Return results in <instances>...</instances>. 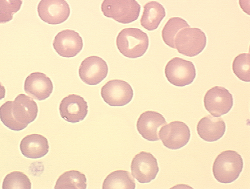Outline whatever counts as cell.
<instances>
[{
	"instance_id": "6da1fadb",
	"label": "cell",
	"mask_w": 250,
	"mask_h": 189,
	"mask_svg": "<svg viewBox=\"0 0 250 189\" xmlns=\"http://www.w3.org/2000/svg\"><path fill=\"white\" fill-rule=\"evenodd\" d=\"M38 105L25 94H19L14 101H7L0 107V120L7 128L23 130L36 119Z\"/></svg>"
},
{
	"instance_id": "7a4b0ae2",
	"label": "cell",
	"mask_w": 250,
	"mask_h": 189,
	"mask_svg": "<svg viewBox=\"0 0 250 189\" xmlns=\"http://www.w3.org/2000/svg\"><path fill=\"white\" fill-rule=\"evenodd\" d=\"M149 40L147 33L138 28H125L116 38V45L120 53L129 59L142 57L149 48Z\"/></svg>"
},
{
	"instance_id": "3957f363",
	"label": "cell",
	"mask_w": 250,
	"mask_h": 189,
	"mask_svg": "<svg viewBox=\"0 0 250 189\" xmlns=\"http://www.w3.org/2000/svg\"><path fill=\"white\" fill-rule=\"evenodd\" d=\"M243 168L242 156L236 151L228 150L216 157L212 167L213 175L218 182L228 184L238 179Z\"/></svg>"
},
{
	"instance_id": "277c9868",
	"label": "cell",
	"mask_w": 250,
	"mask_h": 189,
	"mask_svg": "<svg viewBox=\"0 0 250 189\" xmlns=\"http://www.w3.org/2000/svg\"><path fill=\"white\" fill-rule=\"evenodd\" d=\"M101 10L106 18L127 24L138 19L141 5L136 0H104Z\"/></svg>"
},
{
	"instance_id": "5b68a950",
	"label": "cell",
	"mask_w": 250,
	"mask_h": 189,
	"mask_svg": "<svg viewBox=\"0 0 250 189\" xmlns=\"http://www.w3.org/2000/svg\"><path fill=\"white\" fill-rule=\"evenodd\" d=\"M206 34L201 29L186 27L175 37V49L185 56L193 57L199 55L206 47Z\"/></svg>"
},
{
	"instance_id": "8992f818",
	"label": "cell",
	"mask_w": 250,
	"mask_h": 189,
	"mask_svg": "<svg viewBox=\"0 0 250 189\" xmlns=\"http://www.w3.org/2000/svg\"><path fill=\"white\" fill-rule=\"evenodd\" d=\"M168 82L175 86L191 84L196 76L195 66L191 61L175 57L168 61L165 69Z\"/></svg>"
},
{
	"instance_id": "52a82bcc",
	"label": "cell",
	"mask_w": 250,
	"mask_h": 189,
	"mask_svg": "<svg viewBox=\"0 0 250 189\" xmlns=\"http://www.w3.org/2000/svg\"><path fill=\"white\" fill-rule=\"evenodd\" d=\"M101 96L112 107H122L132 101L133 90L130 84L122 80H112L101 89Z\"/></svg>"
},
{
	"instance_id": "ba28073f",
	"label": "cell",
	"mask_w": 250,
	"mask_h": 189,
	"mask_svg": "<svg viewBox=\"0 0 250 189\" xmlns=\"http://www.w3.org/2000/svg\"><path fill=\"white\" fill-rule=\"evenodd\" d=\"M159 136L165 147L169 149H179L189 142L190 131L184 122L175 121L163 126Z\"/></svg>"
},
{
	"instance_id": "9c48e42d",
	"label": "cell",
	"mask_w": 250,
	"mask_h": 189,
	"mask_svg": "<svg viewBox=\"0 0 250 189\" xmlns=\"http://www.w3.org/2000/svg\"><path fill=\"white\" fill-rule=\"evenodd\" d=\"M204 105L212 116L220 117L231 110L234 105V98L227 88L214 86L205 94Z\"/></svg>"
},
{
	"instance_id": "30bf717a",
	"label": "cell",
	"mask_w": 250,
	"mask_h": 189,
	"mask_svg": "<svg viewBox=\"0 0 250 189\" xmlns=\"http://www.w3.org/2000/svg\"><path fill=\"white\" fill-rule=\"evenodd\" d=\"M133 177L140 183H149L156 178L159 171L157 159L151 153L142 151L131 161Z\"/></svg>"
},
{
	"instance_id": "8fae6325",
	"label": "cell",
	"mask_w": 250,
	"mask_h": 189,
	"mask_svg": "<svg viewBox=\"0 0 250 189\" xmlns=\"http://www.w3.org/2000/svg\"><path fill=\"white\" fill-rule=\"evenodd\" d=\"M38 12L40 19L44 23L58 25L68 20L70 9L65 0H42Z\"/></svg>"
},
{
	"instance_id": "7c38bea8",
	"label": "cell",
	"mask_w": 250,
	"mask_h": 189,
	"mask_svg": "<svg viewBox=\"0 0 250 189\" xmlns=\"http://www.w3.org/2000/svg\"><path fill=\"white\" fill-rule=\"evenodd\" d=\"M79 74L83 82L90 86H96L108 76V64L101 57L90 56L81 63Z\"/></svg>"
},
{
	"instance_id": "4fadbf2b",
	"label": "cell",
	"mask_w": 250,
	"mask_h": 189,
	"mask_svg": "<svg viewBox=\"0 0 250 189\" xmlns=\"http://www.w3.org/2000/svg\"><path fill=\"white\" fill-rule=\"evenodd\" d=\"M59 112L61 118L65 121L72 124L79 123L88 115V104L82 96L70 94L61 101Z\"/></svg>"
},
{
	"instance_id": "5bb4252c",
	"label": "cell",
	"mask_w": 250,
	"mask_h": 189,
	"mask_svg": "<svg viewBox=\"0 0 250 189\" xmlns=\"http://www.w3.org/2000/svg\"><path fill=\"white\" fill-rule=\"evenodd\" d=\"M53 45L60 56L73 58L82 51L83 38L77 31L66 29L56 35Z\"/></svg>"
},
{
	"instance_id": "9a60e30c",
	"label": "cell",
	"mask_w": 250,
	"mask_h": 189,
	"mask_svg": "<svg viewBox=\"0 0 250 189\" xmlns=\"http://www.w3.org/2000/svg\"><path fill=\"white\" fill-rule=\"evenodd\" d=\"M167 122L163 115L156 112H146L141 114L137 122L139 133L146 140H159V133Z\"/></svg>"
},
{
	"instance_id": "2e32d148",
	"label": "cell",
	"mask_w": 250,
	"mask_h": 189,
	"mask_svg": "<svg viewBox=\"0 0 250 189\" xmlns=\"http://www.w3.org/2000/svg\"><path fill=\"white\" fill-rule=\"evenodd\" d=\"M24 90L33 99L42 101L51 95L53 91V82L44 73L35 72L25 79Z\"/></svg>"
},
{
	"instance_id": "e0dca14e",
	"label": "cell",
	"mask_w": 250,
	"mask_h": 189,
	"mask_svg": "<svg viewBox=\"0 0 250 189\" xmlns=\"http://www.w3.org/2000/svg\"><path fill=\"white\" fill-rule=\"evenodd\" d=\"M226 129L225 122L222 118L211 115L202 118L196 127L200 138L208 142L219 140L225 135Z\"/></svg>"
},
{
	"instance_id": "ac0fdd59",
	"label": "cell",
	"mask_w": 250,
	"mask_h": 189,
	"mask_svg": "<svg viewBox=\"0 0 250 189\" xmlns=\"http://www.w3.org/2000/svg\"><path fill=\"white\" fill-rule=\"evenodd\" d=\"M20 150L27 158L37 159L45 156L49 151V142L42 135H29L21 140Z\"/></svg>"
},
{
	"instance_id": "d6986e66",
	"label": "cell",
	"mask_w": 250,
	"mask_h": 189,
	"mask_svg": "<svg viewBox=\"0 0 250 189\" xmlns=\"http://www.w3.org/2000/svg\"><path fill=\"white\" fill-rule=\"evenodd\" d=\"M166 16V10L161 3L157 1H150L144 6L141 25L148 31L155 30Z\"/></svg>"
},
{
	"instance_id": "ffe728a7",
	"label": "cell",
	"mask_w": 250,
	"mask_h": 189,
	"mask_svg": "<svg viewBox=\"0 0 250 189\" xmlns=\"http://www.w3.org/2000/svg\"><path fill=\"white\" fill-rule=\"evenodd\" d=\"M103 189H135L136 183L127 170H118L109 174L104 181Z\"/></svg>"
},
{
	"instance_id": "44dd1931",
	"label": "cell",
	"mask_w": 250,
	"mask_h": 189,
	"mask_svg": "<svg viewBox=\"0 0 250 189\" xmlns=\"http://www.w3.org/2000/svg\"><path fill=\"white\" fill-rule=\"evenodd\" d=\"M87 179L84 174L79 170H68L57 180L55 189H86Z\"/></svg>"
},
{
	"instance_id": "7402d4cb",
	"label": "cell",
	"mask_w": 250,
	"mask_h": 189,
	"mask_svg": "<svg viewBox=\"0 0 250 189\" xmlns=\"http://www.w3.org/2000/svg\"><path fill=\"white\" fill-rule=\"evenodd\" d=\"M189 27L188 23L182 18H172L168 20L162 30V38L165 43L168 47L175 49L176 35L181 29Z\"/></svg>"
},
{
	"instance_id": "603a6c76",
	"label": "cell",
	"mask_w": 250,
	"mask_h": 189,
	"mask_svg": "<svg viewBox=\"0 0 250 189\" xmlns=\"http://www.w3.org/2000/svg\"><path fill=\"white\" fill-rule=\"evenodd\" d=\"M3 189H31L30 179L25 174L14 171L5 176L3 180Z\"/></svg>"
},
{
	"instance_id": "cb8c5ba5",
	"label": "cell",
	"mask_w": 250,
	"mask_h": 189,
	"mask_svg": "<svg viewBox=\"0 0 250 189\" xmlns=\"http://www.w3.org/2000/svg\"><path fill=\"white\" fill-rule=\"evenodd\" d=\"M250 57L249 53L240 54L233 61L232 69L241 81L250 82Z\"/></svg>"
},
{
	"instance_id": "d4e9b609",
	"label": "cell",
	"mask_w": 250,
	"mask_h": 189,
	"mask_svg": "<svg viewBox=\"0 0 250 189\" xmlns=\"http://www.w3.org/2000/svg\"><path fill=\"white\" fill-rule=\"evenodd\" d=\"M23 0H0V23L12 21L14 15L19 12Z\"/></svg>"
},
{
	"instance_id": "484cf974",
	"label": "cell",
	"mask_w": 250,
	"mask_h": 189,
	"mask_svg": "<svg viewBox=\"0 0 250 189\" xmlns=\"http://www.w3.org/2000/svg\"><path fill=\"white\" fill-rule=\"evenodd\" d=\"M5 92L6 91H5V87L0 83V101L5 98Z\"/></svg>"
}]
</instances>
